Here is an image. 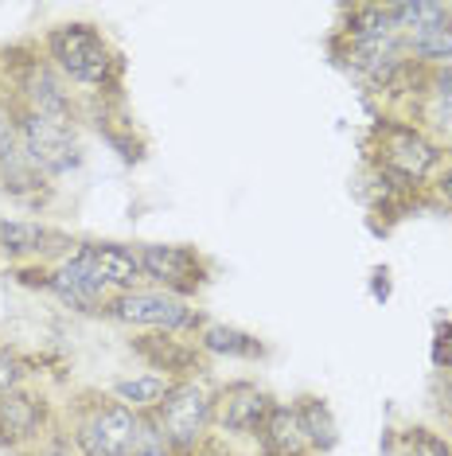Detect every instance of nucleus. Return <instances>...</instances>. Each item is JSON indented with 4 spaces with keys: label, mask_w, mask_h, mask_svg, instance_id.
Segmentation results:
<instances>
[{
    "label": "nucleus",
    "mask_w": 452,
    "mask_h": 456,
    "mask_svg": "<svg viewBox=\"0 0 452 456\" xmlns=\"http://www.w3.org/2000/svg\"><path fill=\"white\" fill-rule=\"evenodd\" d=\"M327 51L351 78L363 82L371 94H398L421 90V70L406 59L402 32L394 28L386 4H343L327 39Z\"/></svg>",
    "instance_id": "obj_1"
},
{
    "label": "nucleus",
    "mask_w": 452,
    "mask_h": 456,
    "mask_svg": "<svg viewBox=\"0 0 452 456\" xmlns=\"http://www.w3.org/2000/svg\"><path fill=\"white\" fill-rule=\"evenodd\" d=\"M425 203H429V207H445V211H452V160L433 175V183H429V191H425Z\"/></svg>",
    "instance_id": "obj_26"
},
{
    "label": "nucleus",
    "mask_w": 452,
    "mask_h": 456,
    "mask_svg": "<svg viewBox=\"0 0 452 456\" xmlns=\"http://www.w3.org/2000/svg\"><path fill=\"white\" fill-rule=\"evenodd\" d=\"M402 44H406V59L417 70L448 67L452 63V12H445L425 28H417V32L402 36Z\"/></svg>",
    "instance_id": "obj_19"
},
{
    "label": "nucleus",
    "mask_w": 452,
    "mask_h": 456,
    "mask_svg": "<svg viewBox=\"0 0 452 456\" xmlns=\"http://www.w3.org/2000/svg\"><path fill=\"white\" fill-rule=\"evenodd\" d=\"M172 387H176V382L164 379V375H157V370H137V375L113 379L106 390H109L117 402H125L133 413H157V410H160V402L172 394Z\"/></svg>",
    "instance_id": "obj_20"
},
{
    "label": "nucleus",
    "mask_w": 452,
    "mask_h": 456,
    "mask_svg": "<svg viewBox=\"0 0 452 456\" xmlns=\"http://www.w3.org/2000/svg\"><path fill=\"white\" fill-rule=\"evenodd\" d=\"M145 285L176 293L183 300H199L214 281V262L191 242H137Z\"/></svg>",
    "instance_id": "obj_9"
},
{
    "label": "nucleus",
    "mask_w": 452,
    "mask_h": 456,
    "mask_svg": "<svg viewBox=\"0 0 452 456\" xmlns=\"http://www.w3.org/2000/svg\"><path fill=\"white\" fill-rule=\"evenodd\" d=\"M394 297V277H390V265H375L371 269V300L375 305H390Z\"/></svg>",
    "instance_id": "obj_27"
},
{
    "label": "nucleus",
    "mask_w": 452,
    "mask_h": 456,
    "mask_svg": "<svg viewBox=\"0 0 452 456\" xmlns=\"http://www.w3.org/2000/svg\"><path fill=\"white\" fill-rule=\"evenodd\" d=\"M59 421H63V406L44 387H36V382L8 394L0 402V452L20 456V452L36 449Z\"/></svg>",
    "instance_id": "obj_10"
},
{
    "label": "nucleus",
    "mask_w": 452,
    "mask_h": 456,
    "mask_svg": "<svg viewBox=\"0 0 452 456\" xmlns=\"http://www.w3.org/2000/svg\"><path fill=\"white\" fill-rule=\"evenodd\" d=\"M78 246L75 234L59 231L47 219H32V215H12L0 219V262L4 265H55Z\"/></svg>",
    "instance_id": "obj_12"
},
{
    "label": "nucleus",
    "mask_w": 452,
    "mask_h": 456,
    "mask_svg": "<svg viewBox=\"0 0 452 456\" xmlns=\"http://www.w3.org/2000/svg\"><path fill=\"white\" fill-rule=\"evenodd\" d=\"M36 375L39 370H36L32 355H24V351L12 347V344H0V402H4L8 394L32 387Z\"/></svg>",
    "instance_id": "obj_22"
},
{
    "label": "nucleus",
    "mask_w": 452,
    "mask_h": 456,
    "mask_svg": "<svg viewBox=\"0 0 452 456\" xmlns=\"http://www.w3.org/2000/svg\"><path fill=\"white\" fill-rule=\"evenodd\" d=\"M0 86L12 94L20 110L82 126V98L75 94V86L51 67L39 39H20V44L0 47Z\"/></svg>",
    "instance_id": "obj_3"
},
{
    "label": "nucleus",
    "mask_w": 452,
    "mask_h": 456,
    "mask_svg": "<svg viewBox=\"0 0 452 456\" xmlns=\"http://www.w3.org/2000/svg\"><path fill=\"white\" fill-rule=\"evenodd\" d=\"M293 406H296V418H301V429H304L308 444H312V452L316 456H332L335 444H339V421H335L332 402H327L324 394L304 390V394H296L293 398Z\"/></svg>",
    "instance_id": "obj_18"
},
{
    "label": "nucleus",
    "mask_w": 452,
    "mask_h": 456,
    "mask_svg": "<svg viewBox=\"0 0 452 456\" xmlns=\"http://www.w3.org/2000/svg\"><path fill=\"white\" fill-rule=\"evenodd\" d=\"M254 444H258V456H316L312 444L304 437V429H301L293 398L289 402L277 398V406L270 410V418H265Z\"/></svg>",
    "instance_id": "obj_17"
},
{
    "label": "nucleus",
    "mask_w": 452,
    "mask_h": 456,
    "mask_svg": "<svg viewBox=\"0 0 452 456\" xmlns=\"http://www.w3.org/2000/svg\"><path fill=\"white\" fill-rule=\"evenodd\" d=\"M445 437H448V441H452V406H448V410H445Z\"/></svg>",
    "instance_id": "obj_29"
},
{
    "label": "nucleus",
    "mask_w": 452,
    "mask_h": 456,
    "mask_svg": "<svg viewBox=\"0 0 452 456\" xmlns=\"http://www.w3.org/2000/svg\"><path fill=\"white\" fill-rule=\"evenodd\" d=\"M20 456H78V449H75V441H70V433L63 429V421H59L55 429H51L47 437L36 444V449H28Z\"/></svg>",
    "instance_id": "obj_24"
},
{
    "label": "nucleus",
    "mask_w": 452,
    "mask_h": 456,
    "mask_svg": "<svg viewBox=\"0 0 452 456\" xmlns=\"http://www.w3.org/2000/svg\"><path fill=\"white\" fill-rule=\"evenodd\" d=\"M39 47L82 102H125L129 63L98 24L63 20L39 36Z\"/></svg>",
    "instance_id": "obj_2"
},
{
    "label": "nucleus",
    "mask_w": 452,
    "mask_h": 456,
    "mask_svg": "<svg viewBox=\"0 0 452 456\" xmlns=\"http://www.w3.org/2000/svg\"><path fill=\"white\" fill-rule=\"evenodd\" d=\"M141 413L117 402L109 390H78L63 406V429L70 433L78 456H129L137 441Z\"/></svg>",
    "instance_id": "obj_5"
},
{
    "label": "nucleus",
    "mask_w": 452,
    "mask_h": 456,
    "mask_svg": "<svg viewBox=\"0 0 452 456\" xmlns=\"http://www.w3.org/2000/svg\"><path fill=\"white\" fill-rule=\"evenodd\" d=\"M78 250L86 262L98 269V277L113 293H129V289L145 285V265H141L137 242H117V238H78Z\"/></svg>",
    "instance_id": "obj_14"
},
{
    "label": "nucleus",
    "mask_w": 452,
    "mask_h": 456,
    "mask_svg": "<svg viewBox=\"0 0 452 456\" xmlns=\"http://www.w3.org/2000/svg\"><path fill=\"white\" fill-rule=\"evenodd\" d=\"M195 344L203 347V355L211 362L226 359V362H265L270 359V344L250 328L226 324V320H207L203 331L195 336Z\"/></svg>",
    "instance_id": "obj_16"
},
{
    "label": "nucleus",
    "mask_w": 452,
    "mask_h": 456,
    "mask_svg": "<svg viewBox=\"0 0 452 456\" xmlns=\"http://www.w3.org/2000/svg\"><path fill=\"white\" fill-rule=\"evenodd\" d=\"M82 121H90V126L101 133V141L117 152L121 164L145 160L149 141H145V133L137 129V121L129 118L125 102H82Z\"/></svg>",
    "instance_id": "obj_15"
},
{
    "label": "nucleus",
    "mask_w": 452,
    "mask_h": 456,
    "mask_svg": "<svg viewBox=\"0 0 452 456\" xmlns=\"http://www.w3.org/2000/svg\"><path fill=\"white\" fill-rule=\"evenodd\" d=\"M367 160L386 168L394 180H402L406 188L425 195L433 175L452 160L448 149L437 137H429L417 121L402 118V113H383V118L367 133Z\"/></svg>",
    "instance_id": "obj_4"
},
{
    "label": "nucleus",
    "mask_w": 452,
    "mask_h": 456,
    "mask_svg": "<svg viewBox=\"0 0 452 456\" xmlns=\"http://www.w3.org/2000/svg\"><path fill=\"white\" fill-rule=\"evenodd\" d=\"M238 456H258V452H238Z\"/></svg>",
    "instance_id": "obj_30"
},
{
    "label": "nucleus",
    "mask_w": 452,
    "mask_h": 456,
    "mask_svg": "<svg viewBox=\"0 0 452 456\" xmlns=\"http://www.w3.org/2000/svg\"><path fill=\"white\" fill-rule=\"evenodd\" d=\"M133 359L145 362V370L172 379V382H188V379H207L211 375V359L203 355V347L188 336H164V331H133L129 339Z\"/></svg>",
    "instance_id": "obj_13"
},
{
    "label": "nucleus",
    "mask_w": 452,
    "mask_h": 456,
    "mask_svg": "<svg viewBox=\"0 0 452 456\" xmlns=\"http://www.w3.org/2000/svg\"><path fill=\"white\" fill-rule=\"evenodd\" d=\"M16 129H20V149H24L28 164H32L39 175H47L51 183L75 175L82 168V160H86L78 126H70V121L44 118V113L16 106Z\"/></svg>",
    "instance_id": "obj_7"
},
{
    "label": "nucleus",
    "mask_w": 452,
    "mask_h": 456,
    "mask_svg": "<svg viewBox=\"0 0 452 456\" xmlns=\"http://www.w3.org/2000/svg\"><path fill=\"white\" fill-rule=\"evenodd\" d=\"M390 456H452V441L429 425H406L402 433L390 437Z\"/></svg>",
    "instance_id": "obj_21"
},
{
    "label": "nucleus",
    "mask_w": 452,
    "mask_h": 456,
    "mask_svg": "<svg viewBox=\"0 0 452 456\" xmlns=\"http://www.w3.org/2000/svg\"><path fill=\"white\" fill-rule=\"evenodd\" d=\"M152 418L160 421V429H164V437L172 441V449L180 456H195L214 437V387L207 379L176 382Z\"/></svg>",
    "instance_id": "obj_8"
},
{
    "label": "nucleus",
    "mask_w": 452,
    "mask_h": 456,
    "mask_svg": "<svg viewBox=\"0 0 452 456\" xmlns=\"http://www.w3.org/2000/svg\"><path fill=\"white\" fill-rule=\"evenodd\" d=\"M433 367L440 375H452V320L433 324Z\"/></svg>",
    "instance_id": "obj_25"
},
{
    "label": "nucleus",
    "mask_w": 452,
    "mask_h": 456,
    "mask_svg": "<svg viewBox=\"0 0 452 456\" xmlns=\"http://www.w3.org/2000/svg\"><path fill=\"white\" fill-rule=\"evenodd\" d=\"M195 456H238V452L230 449V441H222V437H211V441L203 444V449L195 452Z\"/></svg>",
    "instance_id": "obj_28"
},
{
    "label": "nucleus",
    "mask_w": 452,
    "mask_h": 456,
    "mask_svg": "<svg viewBox=\"0 0 452 456\" xmlns=\"http://www.w3.org/2000/svg\"><path fill=\"white\" fill-rule=\"evenodd\" d=\"M129 456H180L172 449V441L164 437L160 421L152 413H141V425H137V441H133V452Z\"/></svg>",
    "instance_id": "obj_23"
},
{
    "label": "nucleus",
    "mask_w": 452,
    "mask_h": 456,
    "mask_svg": "<svg viewBox=\"0 0 452 456\" xmlns=\"http://www.w3.org/2000/svg\"><path fill=\"white\" fill-rule=\"evenodd\" d=\"M277 394L265 390L258 379H226L214 382V437L222 441H254L262 433Z\"/></svg>",
    "instance_id": "obj_11"
},
{
    "label": "nucleus",
    "mask_w": 452,
    "mask_h": 456,
    "mask_svg": "<svg viewBox=\"0 0 452 456\" xmlns=\"http://www.w3.org/2000/svg\"><path fill=\"white\" fill-rule=\"evenodd\" d=\"M101 320H109V324H117L125 331H164V336L195 339L211 316L203 313L195 300L141 285V289H129V293H113Z\"/></svg>",
    "instance_id": "obj_6"
}]
</instances>
